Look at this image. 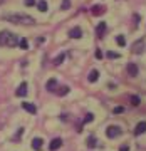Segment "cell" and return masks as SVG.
<instances>
[{"instance_id":"obj_3","label":"cell","mask_w":146,"mask_h":151,"mask_svg":"<svg viewBox=\"0 0 146 151\" xmlns=\"http://www.w3.org/2000/svg\"><path fill=\"white\" fill-rule=\"evenodd\" d=\"M121 133H123V129H121L119 126H109L108 129H106V136H108L109 139H114V138H118Z\"/></svg>"},{"instance_id":"obj_2","label":"cell","mask_w":146,"mask_h":151,"mask_svg":"<svg viewBox=\"0 0 146 151\" xmlns=\"http://www.w3.org/2000/svg\"><path fill=\"white\" fill-rule=\"evenodd\" d=\"M20 42V39L10 30H2L0 32V45H7V47H17Z\"/></svg>"},{"instance_id":"obj_26","label":"cell","mask_w":146,"mask_h":151,"mask_svg":"<svg viewBox=\"0 0 146 151\" xmlns=\"http://www.w3.org/2000/svg\"><path fill=\"white\" fill-rule=\"evenodd\" d=\"M121 113H124V108H123V106H118V108H114V114H121Z\"/></svg>"},{"instance_id":"obj_12","label":"cell","mask_w":146,"mask_h":151,"mask_svg":"<svg viewBox=\"0 0 146 151\" xmlns=\"http://www.w3.org/2000/svg\"><path fill=\"white\" fill-rule=\"evenodd\" d=\"M42 145H44V139H40V138H34V139H32V148L35 151L42 150Z\"/></svg>"},{"instance_id":"obj_16","label":"cell","mask_w":146,"mask_h":151,"mask_svg":"<svg viewBox=\"0 0 146 151\" xmlns=\"http://www.w3.org/2000/svg\"><path fill=\"white\" fill-rule=\"evenodd\" d=\"M96 146H97V139L94 136H89L87 138V148H96Z\"/></svg>"},{"instance_id":"obj_14","label":"cell","mask_w":146,"mask_h":151,"mask_svg":"<svg viewBox=\"0 0 146 151\" xmlns=\"http://www.w3.org/2000/svg\"><path fill=\"white\" fill-rule=\"evenodd\" d=\"M22 108L25 109V111H29L30 114H35V113H37V108H35L34 104H30V103H22Z\"/></svg>"},{"instance_id":"obj_8","label":"cell","mask_w":146,"mask_h":151,"mask_svg":"<svg viewBox=\"0 0 146 151\" xmlns=\"http://www.w3.org/2000/svg\"><path fill=\"white\" fill-rule=\"evenodd\" d=\"M60 146H62V139L60 138H54V139L50 141V145H49V150L55 151V150H59Z\"/></svg>"},{"instance_id":"obj_31","label":"cell","mask_w":146,"mask_h":151,"mask_svg":"<svg viewBox=\"0 0 146 151\" xmlns=\"http://www.w3.org/2000/svg\"><path fill=\"white\" fill-rule=\"evenodd\" d=\"M119 151H129V146H121V150Z\"/></svg>"},{"instance_id":"obj_1","label":"cell","mask_w":146,"mask_h":151,"mask_svg":"<svg viewBox=\"0 0 146 151\" xmlns=\"http://www.w3.org/2000/svg\"><path fill=\"white\" fill-rule=\"evenodd\" d=\"M4 19L12 22V24H19V25H32V24H35V19L27 15V14H10V15H5Z\"/></svg>"},{"instance_id":"obj_28","label":"cell","mask_w":146,"mask_h":151,"mask_svg":"<svg viewBox=\"0 0 146 151\" xmlns=\"http://www.w3.org/2000/svg\"><path fill=\"white\" fill-rule=\"evenodd\" d=\"M96 57L97 59H101V57H103V52H101V50H96Z\"/></svg>"},{"instance_id":"obj_5","label":"cell","mask_w":146,"mask_h":151,"mask_svg":"<svg viewBox=\"0 0 146 151\" xmlns=\"http://www.w3.org/2000/svg\"><path fill=\"white\" fill-rule=\"evenodd\" d=\"M27 87H29L27 82H20V86L17 87V91H15V96L17 97H25L27 96V91H29Z\"/></svg>"},{"instance_id":"obj_29","label":"cell","mask_w":146,"mask_h":151,"mask_svg":"<svg viewBox=\"0 0 146 151\" xmlns=\"http://www.w3.org/2000/svg\"><path fill=\"white\" fill-rule=\"evenodd\" d=\"M22 133H24V128H20V129H19V133H17V139L22 136Z\"/></svg>"},{"instance_id":"obj_13","label":"cell","mask_w":146,"mask_h":151,"mask_svg":"<svg viewBox=\"0 0 146 151\" xmlns=\"http://www.w3.org/2000/svg\"><path fill=\"white\" fill-rule=\"evenodd\" d=\"M97 79H99V70L92 69L91 72H89V76H87V81H89V82H96Z\"/></svg>"},{"instance_id":"obj_7","label":"cell","mask_w":146,"mask_h":151,"mask_svg":"<svg viewBox=\"0 0 146 151\" xmlns=\"http://www.w3.org/2000/svg\"><path fill=\"white\" fill-rule=\"evenodd\" d=\"M106 27H108V25H106V22H99V24H97V27H96V35H97L99 39H101V37H104Z\"/></svg>"},{"instance_id":"obj_18","label":"cell","mask_w":146,"mask_h":151,"mask_svg":"<svg viewBox=\"0 0 146 151\" xmlns=\"http://www.w3.org/2000/svg\"><path fill=\"white\" fill-rule=\"evenodd\" d=\"M37 7L40 12H47V2L45 0H40V2H37Z\"/></svg>"},{"instance_id":"obj_11","label":"cell","mask_w":146,"mask_h":151,"mask_svg":"<svg viewBox=\"0 0 146 151\" xmlns=\"http://www.w3.org/2000/svg\"><path fill=\"white\" fill-rule=\"evenodd\" d=\"M91 12H92V15H103L104 12H106V7L104 5H92Z\"/></svg>"},{"instance_id":"obj_10","label":"cell","mask_w":146,"mask_h":151,"mask_svg":"<svg viewBox=\"0 0 146 151\" xmlns=\"http://www.w3.org/2000/svg\"><path fill=\"white\" fill-rule=\"evenodd\" d=\"M126 70H128V74H129L131 77H134V76H138V72H140V69H138V65H136V64H133V62H129V64H128Z\"/></svg>"},{"instance_id":"obj_21","label":"cell","mask_w":146,"mask_h":151,"mask_svg":"<svg viewBox=\"0 0 146 151\" xmlns=\"http://www.w3.org/2000/svg\"><path fill=\"white\" fill-rule=\"evenodd\" d=\"M116 44L121 45V47H124V45H126V39L123 37V35H118V37H116Z\"/></svg>"},{"instance_id":"obj_15","label":"cell","mask_w":146,"mask_h":151,"mask_svg":"<svg viewBox=\"0 0 146 151\" xmlns=\"http://www.w3.org/2000/svg\"><path fill=\"white\" fill-rule=\"evenodd\" d=\"M57 86V81H55V79H49L47 81V84H45V89H47V91H54V87Z\"/></svg>"},{"instance_id":"obj_30","label":"cell","mask_w":146,"mask_h":151,"mask_svg":"<svg viewBox=\"0 0 146 151\" xmlns=\"http://www.w3.org/2000/svg\"><path fill=\"white\" fill-rule=\"evenodd\" d=\"M44 42H45V39H44V37H39L37 39V44H44Z\"/></svg>"},{"instance_id":"obj_19","label":"cell","mask_w":146,"mask_h":151,"mask_svg":"<svg viewBox=\"0 0 146 151\" xmlns=\"http://www.w3.org/2000/svg\"><path fill=\"white\" fill-rule=\"evenodd\" d=\"M69 91H70L69 86H60V87H59V91H57V94H59V96H65V94H67Z\"/></svg>"},{"instance_id":"obj_17","label":"cell","mask_w":146,"mask_h":151,"mask_svg":"<svg viewBox=\"0 0 146 151\" xmlns=\"http://www.w3.org/2000/svg\"><path fill=\"white\" fill-rule=\"evenodd\" d=\"M64 59H65V54L62 52V54H59V55L54 59V65H60L62 62H64Z\"/></svg>"},{"instance_id":"obj_23","label":"cell","mask_w":146,"mask_h":151,"mask_svg":"<svg viewBox=\"0 0 146 151\" xmlns=\"http://www.w3.org/2000/svg\"><path fill=\"white\" fill-rule=\"evenodd\" d=\"M70 7V0H62V4H60V10H67Z\"/></svg>"},{"instance_id":"obj_20","label":"cell","mask_w":146,"mask_h":151,"mask_svg":"<svg viewBox=\"0 0 146 151\" xmlns=\"http://www.w3.org/2000/svg\"><path fill=\"white\" fill-rule=\"evenodd\" d=\"M19 47L24 49V50H27V49H29V42H27V39H20V42H19Z\"/></svg>"},{"instance_id":"obj_22","label":"cell","mask_w":146,"mask_h":151,"mask_svg":"<svg viewBox=\"0 0 146 151\" xmlns=\"http://www.w3.org/2000/svg\"><path fill=\"white\" fill-rule=\"evenodd\" d=\"M92 119H94V114H92V113H87V114H86V118L82 119V124H86V123H91Z\"/></svg>"},{"instance_id":"obj_6","label":"cell","mask_w":146,"mask_h":151,"mask_svg":"<svg viewBox=\"0 0 146 151\" xmlns=\"http://www.w3.org/2000/svg\"><path fill=\"white\" fill-rule=\"evenodd\" d=\"M69 37L70 39H81L82 37V29L81 27H72L69 30Z\"/></svg>"},{"instance_id":"obj_27","label":"cell","mask_w":146,"mask_h":151,"mask_svg":"<svg viewBox=\"0 0 146 151\" xmlns=\"http://www.w3.org/2000/svg\"><path fill=\"white\" fill-rule=\"evenodd\" d=\"M24 4L27 7H32V5H35V0H24Z\"/></svg>"},{"instance_id":"obj_32","label":"cell","mask_w":146,"mask_h":151,"mask_svg":"<svg viewBox=\"0 0 146 151\" xmlns=\"http://www.w3.org/2000/svg\"><path fill=\"white\" fill-rule=\"evenodd\" d=\"M2 2H4V0H0V4H2Z\"/></svg>"},{"instance_id":"obj_9","label":"cell","mask_w":146,"mask_h":151,"mask_svg":"<svg viewBox=\"0 0 146 151\" xmlns=\"http://www.w3.org/2000/svg\"><path fill=\"white\" fill-rule=\"evenodd\" d=\"M143 133H146V121H141V123H138V124H136V128H134V134H136V136L143 134Z\"/></svg>"},{"instance_id":"obj_24","label":"cell","mask_w":146,"mask_h":151,"mask_svg":"<svg viewBox=\"0 0 146 151\" xmlns=\"http://www.w3.org/2000/svg\"><path fill=\"white\" fill-rule=\"evenodd\" d=\"M108 59H119V54L118 52H113V50H108Z\"/></svg>"},{"instance_id":"obj_4","label":"cell","mask_w":146,"mask_h":151,"mask_svg":"<svg viewBox=\"0 0 146 151\" xmlns=\"http://www.w3.org/2000/svg\"><path fill=\"white\" fill-rule=\"evenodd\" d=\"M131 50H133V54H143V50H145V39L136 40V42L131 45Z\"/></svg>"},{"instance_id":"obj_25","label":"cell","mask_w":146,"mask_h":151,"mask_svg":"<svg viewBox=\"0 0 146 151\" xmlns=\"http://www.w3.org/2000/svg\"><path fill=\"white\" fill-rule=\"evenodd\" d=\"M131 104H133V106H138V104H140V97L133 96V97H131Z\"/></svg>"}]
</instances>
